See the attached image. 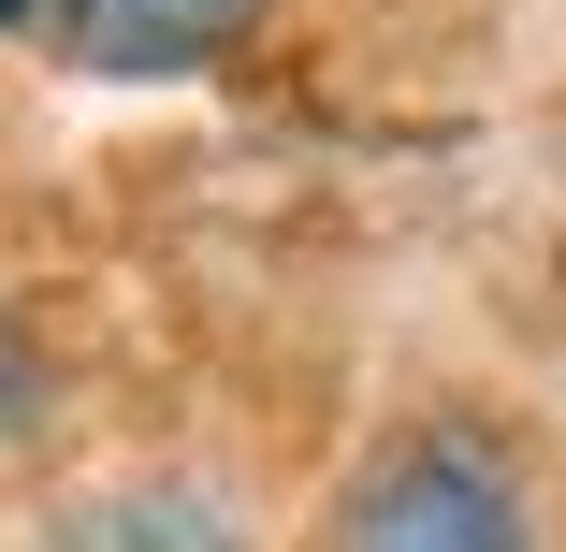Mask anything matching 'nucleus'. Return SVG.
<instances>
[{
	"instance_id": "1",
	"label": "nucleus",
	"mask_w": 566,
	"mask_h": 552,
	"mask_svg": "<svg viewBox=\"0 0 566 552\" xmlns=\"http://www.w3.org/2000/svg\"><path fill=\"white\" fill-rule=\"evenodd\" d=\"M334 552H552V523H537V494H523V466L494 436L421 421V436H392V451L349 480Z\"/></svg>"
},
{
	"instance_id": "2",
	"label": "nucleus",
	"mask_w": 566,
	"mask_h": 552,
	"mask_svg": "<svg viewBox=\"0 0 566 552\" xmlns=\"http://www.w3.org/2000/svg\"><path fill=\"white\" fill-rule=\"evenodd\" d=\"M262 30V0H59V44L87 73H203Z\"/></svg>"
},
{
	"instance_id": "3",
	"label": "nucleus",
	"mask_w": 566,
	"mask_h": 552,
	"mask_svg": "<svg viewBox=\"0 0 566 552\" xmlns=\"http://www.w3.org/2000/svg\"><path fill=\"white\" fill-rule=\"evenodd\" d=\"M44 552H248V509L218 480H102L59 509Z\"/></svg>"
},
{
	"instance_id": "4",
	"label": "nucleus",
	"mask_w": 566,
	"mask_h": 552,
	"mask_svg": "<svg viewBox=\"0 0 566 552\" xmlns=\"http://www.w3.org/2000/svg\"><path fill=\"white\" fill-rule=\"evenodd\" d=\"M30 421H44V350L0 320V436H30Z\"/></svg>"
},
{
	"instance_id": "5",
	"label": "nucleus",
	"mask_w": 566,
	"mask_h": 552,
	"mask_svg": "<svg viewBox=\"0 0 566 552\" xmlns=\"http://www.w3.org/2000/svg\"><path fill=\"white\" fill-rule=\"evenodd\" d=\"M15 15H30V0H0V30H15Z\"/></svg>"
}]
</instances>
